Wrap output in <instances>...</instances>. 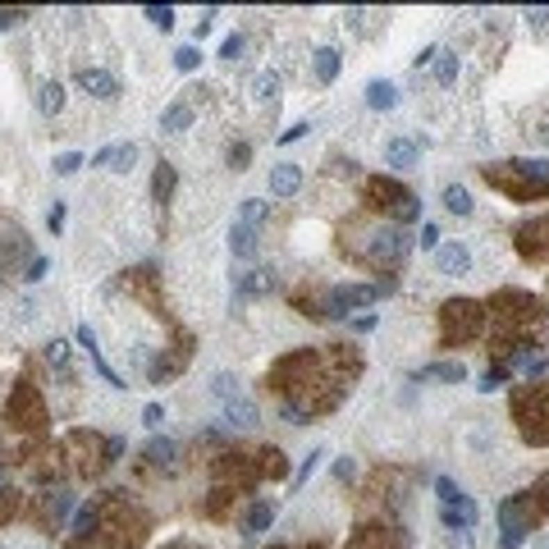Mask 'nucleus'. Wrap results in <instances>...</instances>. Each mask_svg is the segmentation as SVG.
I'll list each match as a JSON object with an SVG mask.
<instances>
[{"label": "nucleus", "instance_id": "nucleus-1", "mask_svg": "<svg viewBox=\"0 0 549 549\" xmlns=\"http://www.w3.org/2000/svg\"><path fill=\"white\" fill-rule=\"evenodd\" d=\"M375 297H380V288H371V284H339L325 297V316H348L352 307H371Z\"/></svg>", "mask_w": 549, "mask_h": 549}, {"label": "nucleus", "instance_id": "nucleus-2", "mask_svg": "<svg viewBox=\"0 0 549 549\" xmlns=\"http://www.w3.org/2000/svg\"><path fill=\"white\" fill-rule=\"evenodd\" d=\"M435 270L439 274H467L472 270V247H467V243H439L435 247Z\"/></svg>", "mask_w": 549, "mask_h": 549}, {"label": "nucleus", "instance_id": "nucleus-3", "mask_svg": "<svg viewBox=\"0 0 549 549\" xmlns=\"http://www.w3.org/2000/svg\"><path fill=\"white\" fill-rule=\"evenodd\" d=\"M74 83L88 92V97H97V101H115V97H120V83H115L106 69H78Z\"/></svg>", "mask_w": 549, "mask_h": 549}, {"label": "nucleus", "instance_id": "nucleus-4", "mask_svg": "<svg viewBox=\"0 0 549 549\" xmlns=\"http://www.w3.org/2000/svg\"><path fill=\"white\" fill-rule=\"evenodd\" d=\"M439 522L449 531H472L476 527V504L462 494V499H453V504H439Z\"/></svg>", "mask_w": 549, "mask_h": 549}, {"label": "nucleus", "instance_id": "nucleus-5", "mask_svg": "<svg viewBox=\"0 0 549 549\" xmlns=\"http://www.w3.org/2000/svg\"><path fill=\"white\" fill-rule=\"evenodd\" d=\"M297 188H302V165L279 161V165L270 170V192H274V197H293Z\"/></svg>", "mask_w": 549, "mask_h": 549}, {"label": "nucleus", "instance_id": "nucleus-6", "mask_svg": "<svg viewBox=\"0 0 549 549\" xmlns=\"http://www.w3.org/2000/svg\"><path fill=\"white\" fill-rule=\"evenodd\" d=\"M256 417H261V412H256V403L252 398H229V403H224V421H229L233 430H252L256 426Z\"/></svg>", "mask_w": 549, "mask_h": 549}, {"label": "nucleus", "instance_id": "nucleus-7", "mask_svg": "<svg viewBox=\"0 0 549 549\" xmlns=\"http://www.w3.org/2000/svg\"><path fill=\"white\" fill-rule=\"evenodd\" d=\"M366 106L371 110H394L398 106V88L389 83V78H371V83H366Z\"/></svg>", "mask_w": 549, "mask_h": 549}, {"label": "nucleus", "instance_id": "nucleus-8", "mask_svg": "<svg viewBox=\"0 0 549 549\" xmlns=\"http://www.w3.org/2000/svg\"><path fill=\"white\" fill-rule=\"evenodd\" d=\"M311 69H316V83H334L339 78V51L334 46H316L311 51Z\"/></svg>", "mask_w": 549, "mask_h": 549}, {"label": "nucleus", "instance_id": "nucleus-9", "mask_svg": "<svg viewBox=\"0 0 549 549\" xmlns=\"http://www.w3.org/2000/svg\"><path fill=\"white\" fill-rule=\"evenodd\" d=\"M37 110L42 115H60L65 110V83L60 78H46L42 88H37Z\"/></svg>", "mask_w": 549, "mask_h": 549}, {"label": "nucleus", "instance_id": "nucleus-10", "mask_svg": "<svg viewBox=\"0 0 549 549\" xmlns=\"http://www.w3.org/2000/svg\"><path fill=\"white\" fill-rule=\"evenodd\" d=\"M384 165H394V170H412V165H417V142H407V138L384 142Z\"/></svg>", "mask_w": 549, "mask_h": 549}, {"label": "nucleus", "instance_id": "nucleus-11", "mask_svg": "<svg viewBox=\"0 0 549 549\" xmlns=\"http://www.w3.org/2000/svg\"><path fill=\"white\" fill-rule=\"evenodd\" d=\"M371 252H375V256H389V261H394V256H403V252H407V233H403V229H384V233H375Z\"/></svg>", "mask_w": 549, "mask_h": 549}, {"label": "nucleus", "instance_id": "nucleus-12", "mask_svg": "<svg viewBox=\"0 0 549 549\" xmlns=\"http://www.w3.org/2000/svg\"><path fill=\"white\" fill-rule=\"evenodd\" d=\"M274 288V270H247L238 279V297H261Z\"/></svg>", "mask_w": 549, "mask_h": 549}, {"label": "nucleus", "instance_id": "nucleus-13", "mask_svg": "<svg viewBox=\"0 0 549 549\" xmlns=\"http://www.w3.org/2000/svg\"><path fill=\"white\" fill-rule=\"evenodd\" d=\"M439 197H444V211H449V215H472V192H467V188L462 183H444V192H439Z\"/></svg>", "mask_w": 549, "mask_h": 549}, {"label": "nucleus", "instance_id": "nucleus-14", "mask_svg": "<svg viewBox=\"0 0 549 549\" xmlns=\"http://www.w3.org/2000/svg\"><path fill=\"white\" fill-rule=\"evenodd\" d=\"M188 124H192V106H188V101L165 106V115H161V129H165V133H183Z\"/></svg>", "mask_w": 549, "mask_h": 549}, {"label": "nucleus", "instance_id": "nucleus-15", "mask_svg": "<svg viewBox=\"0 0 549 549\" xmlns=\"http://www.w3.org/2000/svg\"><path fill=\"white\" fill-rule=\"evenodd\" d=\"M421 380H449V384H462V380H467V366H462V362H430L426 371H421Z\"/></svg>", "mask_w": 549, "mask_h": 549}, {"label": "nucleus", "instance_id": "nucleus-16", "mask_svg": "<svg viewBox=\"0 0 549 549\" xmlns=\"http://www.w3.org/2000/svg\"><path fill=\"white\" fill-rule=\"evenodd\" d=\"M229 252L247 261V256L256 252V229H247V224H233V229H229Z\"/></svg>", "mask_w": 549, "mask_h": 549}, {"label": "nucleus", "instance_id": "nucleus-17", "mask_svg": "<svg viewBox=\"0 0 549 549\" xmlns=\"http://www.w3.org/2000/svg\"><path fill=\"white\" fill-rule=\"evenodd\" d=\"M274 522V504L270 499H261V504H252V513H247V540H256L265 527Z\"/></svg>", "mask_w": 549, "mask_h": 549}, {"label": "nucleus", "instance_id": "nucleus-18", "mask_svg": "<svg viewBox=\"0 0 549 549\" xmlns=\"http://www.w3.org/2000/svg\"><path fill=\"white\" fill-rule=\"evenodd\" d=\"M265 211H270V206H265L261 197H243V202H238V220H233V224H247V229H256V224L265 220Z\"/></svg>", "mask_w": 549, "mask_h": 549}, {"label": "nucleus", "instance_id": "nucleus-19", "mask_svg": "<svg viewBox=\"0 0 549 549\" xmlns=\"http://www.w3.org/2000/svg\"><path fill=\"white\" fill-rule=\"evenodd\" d=\"M252 97L256 101H279V74H274V69H261V74L252 78Z\"/></svg>", "mask_w": 549, "mask_h": 549}, {"label": "nucleus", "instance_id": "nucleus-20", "mask_svg": "<svg viewBox=\"0 0 549 549\" xmlns=\"http://www.w3.org/2000/svg\"><path fill=\"white\" fill-rule=\"evenodd\" d=\"M133 161H138V142H120V147H110V165H106V170H115V174H129Z\"/></svg>", "mask_w": 549, "mask_h": 549}, {"label": "nucleus", "instance_id": "nucleus-21", "mask_svg": "<svg viewBox=\"0 0 549 549\" xmlns=\"http://www.w3.org/2000/svg\"><path fill=\"white\" fill-rule=\"evenodd\" d=\"M458 55H444V51H439V60H435V83H439V88H453V83H458Z\"/></svg>", "mask_w": 549, "mask_h": 549}, {"label": "nucleus", "instance_id": "nucleus-22", "mask_svg": "<svg viewBox=\"0 0 549 549\" xmlns=\"http://www.w3.org/2000/svg\"><path fill=\"white\" fill-rule=\"evenodd\" d=\"M211 394L224 398V403L238 398V375H233V371H215V375H211Z\"/></svg>", "mask_w": 549, "mask_h": 549}, {"label": "nucleus", "instance_id": "nucleus-23", "mask_svg": "<svg viewBox=\"0 0 549 549\" xmlns=\"http://www.w3.org/2000/svg\"><path fill=\"white\" fill-rule=\"evenodd\" d=\"M147 23H151V28H161V33H170V28H174V10H170V5H147Z\"/></svg>", "mask_w": 549, "mask_h": 549}, {"label": "nucleus", "instance_id": "nucleus-24", "mask_svg": "<svg viewBox=\"0 0 549 549\" xmlns=\"http://www.w3.org/2000/svg\"><path fill=\"white\" fill-rule=\"evenodd\" d=\"M151 192H156V197H170V192H174V165H165L161 161V170H156V183H151Z\"/></svg>", "mask_w": 549, "mask_h": 549}, {"label": "nucleus", "instance_id": "nucleus-25", "mask_svg": "<svg viewBox=\"0 0 549 549\" xmlns=\"http://www.w3.org/2000/svg\"><path fill=\"white\" fill-rule=\"evenodd\" d=\"M147 458L170 467V462H174V439H151V444H147Z\"/></svg>", "mask_w": 549, "mask_h": 549}, {"label": "nucleus", "instance_id": "nucleus-26", "mask_svg": "<svg viewBox=\"0 0 549 549\" xmlns=\"http://www.w3.org/2000/svg\"><path fill=\"white\" fill-rule=\"evenodd\" d=\"M78 170H83V151H60V156H55V174H60V179L78 174Z\"/></svg>", "mask_w": 549, "mask_h": 549}, {"label": "nucleus", "instance_id": "nucleus-27", "mask_svg": "<svg viewBox=\"0 0 549 549\" xmlns=\"http://www.w3.org/2000/svg\"><path fill=\"white\" fill-rule=\"evenodd\" d=\"M174 65L183 69V74H192V69L202 65V46H192V42H188V46H179V51H174Z\"/></svg>", "mask_w": 549, "mask_h": 549}, {"label": "nucleus", "instance_id": "nucleus-28", "mask_svg": "<svg viewBox=\"0 0 549 549\" xmlns=\"http://www.w3.org/2000/svg\"><path fill=\"white\" fill-rule=\"evenodd\" d=\"M320 458H325V449H311V453H307V462H302V467H297V476H293V485H297V490H302V485L311 481V472L320 467Z\"/></svg>", "mask_w": 549, "mask_h": 549}, {"label": "nucleus", "instance_id": "nucleus-29", "mask_svg": "<svg viewBox=\"0 0 549 549\" xmlns=\"http://www.w3.org/2000/svg\"><path fill=\"white\" fill-rule=\"evenodd\" d=\"M517 170H522L527 179H536V183H545V179H549V161H517Z\"/></svg>", "mask_w": 549, "mask_h": 549}, {"label": "nucleus", "instance_id": "nucleus-30", "mask_svg": "<svg viewBox=\"0 0 549 549\" xmlns=\"http://www.w3.org/2000/svg\"><path fill=\"white\" fill-rule=\"evenodd\" d=\"M243 46H247V42H243L238 33H229L224 42H220V60H238V55H243Z\"/></svg>", "mask_w": 549, "mask_h": 549}, {"label": "nucleus", "instance_id": "nucleus-31", "mask_svg": "<svg viewBox=\"0 0 549 549\" xmlns=\"http://www.w3.org/2000/svg\"><path fill=\"white\" fill-rule=\"evenodd\" d=\"M435 490H439V504H453V499H462L458 481H449V476H439V481H435Z\"/></svg>", "mask_w": 549, "mask_h": 549}, {"label": "nucleus", "instance_id": "nucleus-32", "mask_svg": "<svg viewBox=\"0 0 549 549\" xmlns=\"http://www.w3.org/2000/svg\"><path fill=\"white\" fill-rule=\"evenodd\" d=\"M46 270H51V261H46V256H33V261H28V270H23V279H28V284H37V279H46Z\"/></svg>", "mask_w": 549, "mask_h": 549}, {"label": "nucleus", "instance_id": "nucleus-33", "mask_svg": "<svg viewBox=\"0 0 549 549\" xmlns=\"http://www.w3.org/2000/svg\"><path fill=\"white\" fill-rule=\"evenodd\" d=\"M65 357H69V343H60V339L46 343V362L51 366H65Z\"/></svg>", "mask_w": 549, "mask_h": 549}, {"label": "nucleus", "instance_id": "nucleus-34", "mask_svg": "<svg viewBox=\"0 0 549 549\" xmlns=\"http://www.w3.org/2000/svg\"><path fill=\"white\" fill-rule=\"evenodd\" d=\"M92 527H97V513H92V508H83V513L74 517V531H78V536H92Z\"/></svg>", "mask_w": 549, "mask_h": 549}, {"label": "nucleus", "instance_id": "nucleus-35", "mask_svg": "<svg viewBox=\"0 0 549 549\" xmlns=\"http://www.w3.org/2000/svg\"><path fill=\"white\" fill-rule=\"evenodd\" d=\"M421 247H426V252H435V247H439V224H430V220L421 224Z\"/></svg>", "mask_w": 549, "mask_h": 549}, {"label": "nucleus", "instance_id": "nucleus-36", "mask_svg": "<svg viewBox=\"0 0 549 549\" xmlns=\"http://www.w3.org/2000/svg\"><path fill=\"white\" fill-rule=\"evenodd\" d=\"M69 508H74V494H69V490H60V494L51 499V513H55V517H65Z\"/></svg>", "mask_w": 549, "mask_h": 549}, {"label": "nucleus", "instance_id": "nucleus-37", "mask_svg": "<svg viewBox=\"0 0 549 549\" xmlns=\"http://www.w3.org/2000/svg\"><path fill=\"white\" fill-rule=\"evenodd\" d=\"M504 380H508V371H504V366H499V371H485L481 389H485V394H494V389H499V384H504Z\"/></svg>", "mask_w": 549, "mask_h": 549}, {"label": "nucleus", "instance_id": "nucleus-38", "mask_svg": "<svg viewBox=\"0 0 549 549\" xmlns=\"http://www.w3.org/2000/svg\"><path fill=\"white\" fill-rule=\"evenodd\" d=\"M142 421H147V426L156 430V426H161V421H165V407H161V403H147V407H142Z\"/></svg>", "mask_w": 549, "mask_h": 549}, {"label": "nucleus", "instance_id": "nucleus-39", "mask_svg": "<svg viewBox=\"0 0 549 549\" xmlns=\"http://www.w3.org/2000/svg\"><path fill=\"white\" fill-rule=\"evenodd\" d=\"M307 129H311L307 120H302V124H288V129L279 133V142H297V138H307Z\"/></svg>", "mask_w": 549, "mask_h": 549}, {"label": "nucleus", "instance_id": "nucleus-40", "mask_svg": "<svg viewBox=\"0 0 549 549\" xmlns=\"http://www.w3.org/2000/svg\"><path fill=\"white\" fill-rule=\"evenodd\" d=\"M46 229H51V233H60V229H65V206H60V202H55V206H51V215H46Z\"/></svg>", "mask_w": 549, "mask_h": 549}, {"label": "nucleus", "instance_id": "nucleus-41", "mask_svg": "<svg viewBox=\"0 0 549 549\" xmlns=\"http://www.w3.org/2000/svg\"><path fill=\"white\" fill-rule=\"evenodd\" d=\"M421 215V202L417 197H403V206H398V220H417Z\"/></svg>", "mask_w": 549, "mask_h": 549}, {"label": "nucleus", "instance_id": "nucleus-42", "mask_svg": "<svg viewBox=\"0 0 549 549\" xmlns=\"http://www.w3.org/2000/svg\"><path fill=\"white\" fill-rule=\"evenodd\" d=\"M449 549H472V531H449Z\"/></svg>", "mask_w": 549, "mask_h": 549}, {"label": "nucleus", "instance_id": "nucleus-43", "mask_svg": "<svg viewBox=\"0 0 549 549\" xmlns=\"http://www.w3.org/2000/svg\"><path fill=\"white\" fill-rule=\"evenodd\" d=\"M352 472H357V462H352V458H339V462H334V476H339V481H348Z\"/></svg>", "mask_w": 549, "mask_h": 549}, {"label": "nucleus", "instance_id": "nucleus-44", "mask_svg": "<svg viewBox=\"0 0 549 549\" xmlns=\"http://www.w3.org/2000/svg\"><path fill=\"white\" fill-rule=\"evenodd\" d=\"M78 343H83V348H97V334H92V325H78Z\"/></svg>", "mask_w": 549, "mask_h": 549}, {"label": "nucleus", "instance_id": "nucleus-45", "mask_svg": "<svg viewBox=\"0 0 549 549\" xmlns=\"http://www.w3.org/2000/svg\"><path fill=\"white\" fill-rule=\"evenodd\" d=\"M14 23H23L19 10H0V33H5V28H14Z\"/></svg>", "mask_w": 549, "mask_h": 549}, {"label": "nucleus", "instance_id": "nucleus-46", "mask_svg": "<svg viewBox=\"0 0 549 549\" xmlns=\"http://www.w3.org/2000/svg\"><path fill=\"white\" fill-rule=\"evenodd\" d=\"M430 60H439V46H426V51L417 55V69H421V65H430Z\"/></svg>", "mask_w": 549, "mask_h": 549}, {"label": "nucleus", "instance_id": "nucleus-47", "mask_svg": "<svg viewBox=\"0 0 549 549\" xmlns=\"http://www.w3.org/2000/svg\"><path fill=\"white\" fill-rule=\"evenodd\" d=\"M0 485H5V476H0Z\"/></svg>", "mask_w": 549, "mask_h": 549}, {"label": "nucleus", "instance_id": "nucleus-48", "mask_svg": "<svg viewBox=\"0 0 549 549\" xmlns=\"http://www.w3.org/2000/svg\"><path fill=\"white\" fill-rule=\"evenodd\" d=\"M0 549H5V545H0Z\"/></svg>", "mask_w": 549, "mask_h": 549}]
</instances>
